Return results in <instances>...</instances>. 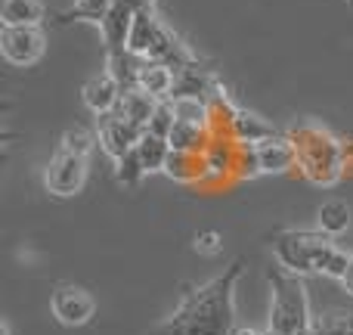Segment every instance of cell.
I'll use <instances>...</instances> for the list:
<instances>
[{
    "label": "cell",
    "instance_id": "obj_1",
    "mask_svg": "<svg viewBox=\"0 0 353 335\" xmlns=\"http://www.w3.org/2000/svg\"><path fill=\"white\" fill-rule=\"evenodd\" d=\"M245 258H236L223 274L201 286H189L180 305L152 335H230L236 326V286L242 280Z\"/></svg>",
    "mask_w": 353,
    "mask_h": 335
},
{
    "label": "cell",
    "instance_id": "obj_2",
    "mask_svg": "<svg viewBox=\"0 0 353 335\" xmlns=\"http://www.w3.org/2000/svg\"><path fill=\"white\" fill-rule=\"evenodd\" d=\"M288 140L294 143L298 174L310 186L329 189L344 180V174H347V140H341L332 128L313 122V118H304V122H294L288 128Z\"/></svg>",
    "mask_w": 353,
    "mask_h": 335
},
{
    "label": "cell",
    "instance_id": "obj_3",
    "mask_svg": "<svg viewBox=\"0 0 353 335\" xmlns=\"http://www.w3.org/2000/svg\"><path fill=\"white\" fill-rule=\"evenodd\" d=\"M99 146L97 134L84 128H68L56 146L53 159L43 171V186L56 199H72L84 189L87 171H90V155Z\"/></svg>",
    "mask_w": 353,
    "mask_h": 335
},
{
    "label": "cell",
    "instance_id": "obj_4",
    "mask_svg": "<svg viewBox=\"0 0 353 335\" xmlns=\"http://www.w3.org/2000/svg\"><path fill=\"white\" fill-rule=\"evenodd\" d=\"M270 280V323L267 329L279 332V335H298L307 326H313V314H310V292H307L304 276L292 274L285 267H270L267 274Z\"/></svg>",
    "mask_w": 353,
    "mask_h": 335
},
{
    "label": "cell",
    "instance_id": "obj_5",
    "mask_svg": "<svg viewBox=\"0 0 353 335\" xmlns=\"http://www.w3.org/2000/svg\"><path fill=\"white\" fill-rule=\"evenodd\" d=\"M335 249V236H325L323 230H282L273 239V255L279 267L292 270L298 276H325V267H329V258Z\"/></svg>",
    "mask_w": 353,
    "mask_h": 335
},
{
    "label": "cell",
    "instance_id": "obj_6",
    "mask_svg": "<svg viewBox=\"0 0 353 335\" xmlns=\"http://www.w3.org/2000/svg\"><path fill=\"white\" fill-rule=\"evenodd\" d=\"M205 159V180L201 186L208 189H223V186H236L239 180V159H242V143L230 140V137H214L208 143V149L201 153Z\"/></svg>",
    "mask_w": 353,
    "mask_h": 335
},
{
    "label": "cell",
    "instance_id": "obj_7",
    "mask_svg": "<svg viewBox=\"0 0 353 335\" xmlns=\"http://www.w3.org/2000/svg\"><path fill=\"white\" fill-rule=\"evenodd\" d=\"M43 50H47V35L41 25H3L0 28V53L10 66H34Z\"/></svg>",
    "mask_w": 353,
    "mask_h": 335
},
{
    "label": "cell",
    "instance_id": "obj_8",
    "mask_svg": "<svg viewBox=\"0 0 353 335\" xmlns=\"http://www.w3.org/2000/svg\"><path fill=\"white\" fill-rule=\"evenodd\" d=\"M143 131L137 122H130L128 115H121V112H109V115H99L97 118V140H99V149H103L105 155H109L112 162H118L121 155H128L130 149H137V143H140Z\"/></svg>",
    "mask_w": 353,
    "mask_h": 335
},
{
    "label": "cell",
    "instance_id": "obj_9",
    "mask_svg": "<svg viewBox=\"0 0 353 335\" xmlns=\"http://www.w3.org/2000/svg\"><path fill=\"white\" fill-rule=\"evenodd\" d=\"M50 311H53L56 323L68 326V329H78V326H87L97 314V301L87 289L72 286V283H62L50 292Z\"/></svg>",
    "mask_w": 353,
    "mask_h": 335
},
{
    "label": "cell",
    "instance_id": "obj_10",
    "mask_svg": "<svg viewBox=\"0 0 353 335\" xmlns=\"http://www.w3.org/2000/svg\"><path fill=\"white\" fill-rule=\"evenodd\" d=\"M134 19H137V6L130 3V0H115V3H112L105 22L99 25V31H103V41H105V56L128 50Z\"/></svg>",
    "mask_w": 353,
    "mask_h": 335
},
{
    "label": "cell",
    "instance_id": "obj_11",
    "mask_svg": "<svg viewBox=\"0 0 353 335\" xmlns=\"http://www.w3.org/2000/svg\"><path fill=\"white\" fill-rule=\"evenodd\" d=\"M121 93L124 87L118 84V78L105 68V72L93 75L90 81L84 84V90H81V97H84V106L93 112V115H109V112H115L118 106H121Z\"/></svg>",
    "mask_w": 353,
    "mask_h": 335
},
{
    "label": "cell",
    "instance_id": "obj_12",
    "mask_svg": "<svg viewBox=\"0 0 353 335\" xmlns=\"http://www.w3.org/2000/svg\"><path fill=\"white\" fill-rule=\"evenodd\" d=\"M257 162H261V174H292L298 171V155H294V143L288 134H276L270 140L257 143Z\"/></svg>",
    "mask_w": 353,
    "mask_h": 335
},
{
    "label": "cell",
    "instance_id": "obj_13",
    "mask_svg": "<svg viewBox=\"0 0 353 335\" xmlns=\"http://www.w3.org/2000/svg\"><path fill=\"white\" fill-rule=\"evenodd\" d=\"M279 131H276V124L270 122V118H263L261 112H251L245 109V106H239L236 112H232L230 118V128H226V137L230 140H239V143H263L270 140V137H276Z\"/></svg>",
    "mask_w": 353,
    "mask_h": 335
},
{
    "label": "cell",
    "instance_id": "obj_14",
    "mask_svg": "<svg viewBox=\"0 0 353 335\" xmlns=\"http://www.w3.org/2000/svg\"><path fill=\"white\" fill-rule=\"evenodd\" d=\"M220 87V78L211 72V68H205L201 62H195V66H186V68H176V81H174V93L171 99H208L214 90Z\"/></svg>",
    "mask_w": 353,
    "mask_h": 335
},
{
    "label": "cell",
    "instance_id": "obj_15",
    "mask_svg": "<svg viewBox=\"0 0 353 335\" xmlns=\"http://www.w3.org/2000/svg\"><path fill=\"white\" fill-rule=\"evenodd\" d=\"M174 81H176V68H171L168 62H159V59H143L140 75H137V87L146 90L149 97H155V99H171Z\"/></svg>",
    "mask_w": 353,
    "mask_h": 335
},
{
    "label": "cell",
    "instance_id": "obj_16",
    "mask_svg": "<svg viewBox=\"0 0 353 335\" xmlns=\"http://www.w3.org/2000/svg\"><path fill=\"white\" fill-rule=\"evenodd\" d=\"M171 140L168 137H159L152 131H143L140 143H137V155H140L146 174H165V165L171 159Z\"/></svg>",
    "mask_w": 353,
    "mask_h": 335
},
{
    "label": "cell",
    "instance_id": "obj_17",
    "mask_svg": "<svg viewBox=\"0 0 353 335\" xmlns=\"http://www.w3.org/2000/svg\"><path fill=\"white\" fill-rule=\"evenodd\" d=\"M171 149L176 153H205L208 143L214 140V131L208 124H192V122H176V128L171 131Z\"/></svg>",
    "mask_w": 353,
    "mask_h": 335
},
{
    "label": "cell",
    "instance_id": "obj_18",
    "mask_svg": "<svg viewBox=\"0 0 353 335\" xmlns=\"http://www.w3.org/2000/svg\"><path fill=\"white\" fill-rule=\"evenodd\" d=\"M165 174L176 183H186V186H195V183L201 186V180H205V159L199 153H176L174 149L165 165Z\"/></svg>",
    "mask_w": 353,
    "mask_h": 335
},
{
    "label": "cell",
    "instance_id": "obj_19",
    "mask_svg": "<svg viewBox=\"0 0 353 335\" xmlns=\"http://www.w3.org/2000/svg\"><path fill=\"white\" fill-rule=\"evenodd\" d=\"M47 6L41 0H3L0 3V22L3 25H43Z\"/></svg>",
    "mask_w": 353,
    "mask_h": 335
},
{
    "label": "cell",
    "instance_id": "obj_20",
    "mask_svg": "<svg viewBox=\"0 0 353 335\" xmlns=\"http://www.w3.org/2000/svg\"><path fill=\"white\" fill-rule=\"evenodd\" d=\"M155 25H159V12H155V6H143V10H137L134 28H130V41H128L130 53H137V56H143V59H146L149 47H152Z\"/></svg>",
    "mask_w": 353,
    "mask_h": 335
},
{
    "label": "cell",
    "instance_id": "obj_21",
    "mask_svg": "<svg viewBox=\"0 0 353 335\" xmlns=\"http://www.w3.org/2000/svg\"><path fill=\"white\" fill-rule=\"evenodd\" d=\"M316 224L325 236H341L350 230V205L344 199H325L316 211Z\"/></svg>",
    "mask_w": 353,
    "mask_h": 335
},
{
    "label": "cell",
    "instance_id": "obj_22",
    "mask_svg": "<svg viewBox=\"0 0 353 335\" xmlns=\"http://www.w3.org/2000/svg\"><path fill=\"white\" fill-rule=\"evenodd\" d=\"M155 106H159V99L149 97L146 90H140V87H128V90L121 93V106H118V112L121 115H128L130 122H137L140 128H146L149 118H152Z\"/></svg>",
    "mask_w": 353,
    "mask_h": 335
},
{
    "label": "cell",
    "instance_id": "obj_23",
    "mask_svg": "<svg viewBox=\"0 0 353 335\" xmlns=\"http://www.w3.org/2000/svg\"><path fill=\"white\" fill-rule=\"evenodd\" d=\"M112 3H115V0H74L72 10H65L59 16V22L62 25H68V22H90V25H97V28H99V25L105 22V16H109Z\"/></svg>",
    "mask_w": 353,
    "mask_h": 335
},
{
    "label": "cell",
    "instance_id": "obj_24",
    "mask_svg": "<svg viewBox=\"0 0 353 335\" xmlns=\"http://www.w3.org/2000/svg\"><path fill=\"white\" fill-rule=\"evenodd\" d=\"M143 177H146V168H143L140 155H137V149H130L128 155H121V159L115 162V180L121 183V186L134 189L143 183Z\"/></svg>",
    "mask_w": 353,
    "mask_h": 335
},
{
    "label": "cell",
    "instance_id": "obj_25",
    "mask_svg": "<svg viewBox=\"0 0 353 335\" xmlns=\"http://www.w3.org/2000/svg\"><path fill=\"white\" fill-rule=\"evenodd\" d=\"M319 335H353V311H329L313 320Z\"/></svg>",
    "mask_w": 353,
    "mask_h": 335
},
{
    "label": "cell",
    "instance_id": "obj_26",
    "mask_svg": "<svg viewBox=\"0 0 353 335\" xmlns=\"http://www.w3.org/2000/svg\"><path fill=\"white\" fill-rule=\"evenodd\" d=\"M174 128H176L174 99H159V106H155V112H152V118H149L146 131H152V134H159V137H171Z\"/></svg>",
    "mask_w": 353,
    "mask_h": 335
},
{
    "label": "cell",
    "instance_id": "obj_27",
    "mask_svg": "<svg viewBox=\"0 0 353 335\" xmlns=\"http://www.w3.org/2000/svg\"><path fill=\"white\" fill-rule=\"evenodd\" d=\"M192 249L199 251L201 258H217L220 251H223V236H220L217 230H201V233H195Z\"/></svg>",
    "mask_w": 353,
    "mask_h": 335
},
{
    "label": "cell",
    "instance_id": "obj_28",
    "mask_svg": "<svg viewBox=\"0 0 353 335\" xmlns=\"http://www.w3.org/2000/svg\"><path fill=\"white\" fill-rule=\"evenodd\" d=\"M230 335H267V332H261V329H254V326H232Z\"/></svg>",
    "mask_w": 353,
    "mask_h": 335
},
{
    "label": "cell",
    "instance_id": "obj_29",
    "mask_svg": "<svg viewBox=\"0 0 353 335\" xmlns=\"http://www.w3.org/2000/svg\"><path fill=\"white\" fill-rule=\"evenodd\" d=\"M341 286H344V292H347V295H353V261H350L347 274L341 276Z\"/></svg>",
    "mask_w": 353,
    "mask_h": 335
},
{
    "label": "cell",
    "instance_id": "obj_30",
    "mask_svg": "<svg viewBox=\"0 0 353 335\" xmlns=\"http://www.w3.org/2000/svg\"><path fill=\"white\" fill-rule=\"evenodd\" d=\"M130 3H134L137 10H143V6H155V0H130Z\"/></svg>",
    "mask_w": 353,
    "mask_h": 335
},
{
    "label": "cell",
    "instance_id": "obj_31",
    "mask_svg": "<svg viewBox=\"0 0 353 335\" xmlns=\"http://www.w3.org/2000/svg\"><path fill=\"white\" fill-rule=\"evenodd\" d=\"M0 335H12V329H10V323H6V320L0 323Z\"/></svg>",
    "mask_w": 353,
    "mask_h": 335
},
{
    "label": "cell",
    "instance_id": "obj_32",
    "mask_svg": "<svg viewBox=\"0 0 353 335\" xmlns=\"http://www.w3.org/2000/svg\"><path fill=\"white\" fill-rule=\"evenodd\" d=\"M298 335H319V329H316V326H307V329L298 332Z\"/></svg>",
    "mask_w": 353,
    "mask_h": 335
},
{
    "label": "cell",
    "instance_id": "obj_33",
    "mask_svg": "<svg viewBox=\"0 0 353 335\" xmlns=\"http://www.w3.org/2000/svg\"><path fill=\"white\" fill-rule=\"evenodd\" d=\"M344 3H347V6H353V0H344Z\"/></svg>",
    "mask_w": 353,
    "mask_h": 335
}]
</instances>
